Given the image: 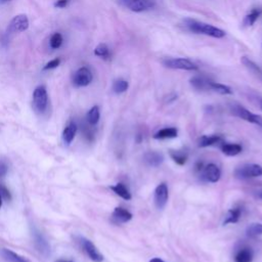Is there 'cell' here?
I'll use <instances>...</instances> for the list:
<instances>
[{
	"label": "cell",
	"mask_w": 262,
	"mask_h": 262,
	"mask_svg": "<svg viewBox=\"0 0 262 262\" xmlns=\"http://www.w3.org/2000/svg\"><path fill=\"white\" fill-rule=\"evenodd\" d=\"M181 26L185 31H188L193 34L210 36L213 38H223L225 36V32L223 30L210 24L199 21L192 18H184L182 20Z\"/></svg>",
	"instance_id": "1"
},
{
	"label": "cell",
	"mask_w": 262,
	"mask_h": 262,
	"mask_svg": "<svg viewBox=\"0 0 262 262\" xmlns=\"http://www.w3.org/2000/svg\"><path fill=\"white\" fill-rule=\"evenodd\" d=\"M162 63L172 70H185V71H196L198 64L192 60L184 57H167L162 60Z\"/></svg>",
	"instance_id": "2"
},
{
	"label": "cell",
	"mask_w": 262,
	"mask_h": 262,
	"mask_svg": "<svg viewBox=\"0 0 262 262\" xmlns=\"http://www.w3.org/2000/svg\"><path fill=\"white\" fill-rule=\"evenodd\" d=\"M230 111L235 117H238L242 120L262 127V117L250 112L245 106L237 103H233L230 105Z\"/></svg>",
	"instance_id": "3"
},
{
	"label": "cell",
	"mask_w": 262,
	"mask_h": 262,
	"mask_svg": "<svg viewBox=\"0 0 262 262\" xmlns=\"http://www.w3.org/2000/svg\"><path fill=\"white\" fill-rule=\"evenodd\" d=\"M124 8L133 12H143L155 7V0H118Z\"/></svg>",
	"instance_id": "4"
},
{
	"label": "cell",
	"mask_w": 262,
	"mask_h": 262,
	"mask_svg": "<svg viewBox=\"0 0 262 262\" xmlns=\"http://www.w3.org/2000/svg\"><path fill=\"white\" fill-rule=\"evenodd\" d=\"M48 105V95L45 86L40 85L33 92V106L38 114H43Z\"/></svg>",
	"instance_id": "5"
},
{
	"label": "cell",
	"mask_w": 262,
	"mask_h": 262,
	"mask_svg": "<svg viewBox=\"0 0 262 262\" xmlns=\"http://www.w3.org/2000/svg\"><path fill=\"white\" fill-rule=\"evenodd\" d=\"M234 176L238 179H249L262 176V166L258 164H245L234 170Z\"/></svg>",
	"instance_id": "6"
},
{
	"label": "cell",
	"mask_w": 262,
	"mask_h": 262,
	"mask_svg": "<svg viewBox=\"0 0 262 262\" xmlns=\"http://www.w3.org/2000/svg\"><path fill=\"white\" fill-rule=\"evenodd\" d=\"M78 243L80 244V246L83 249V251L85 252V254L93 262H102L103 256L100 254V252L97 250V248L94 246V244L91 241H89L83 236H79Z\"/></svg>",
	"instance_id": "7"
},
{
	"label": "cell",
	"mask_w": 262,
	"mask_h": 262,
	"mask_svg": "<svg viewBox=\"0 0 262 262\" xmlns=\"http://www.w3.org/2000/svg\"><path fill=\"white\" fill-rule=\"evenodd\" d=\"M92 72L87 67H82L75 72L73 76V84L76 87H85L92 82Z\"/></svg>",
	"instance_id": "8"
},
{
	"label": "cell",
	"mask_w": 262,
	"mask_h": 262,
	"mask_svg": "<svg viewBox=\"0 0 262 262\" xmlns=\"http://www.w3.org/2000/svg\"><path fill=\"white\" fill-rule=\"evenodd\" d=\"M201 177L204 181L215 183V182L219 181V179L221 177V171L217 165L211 163V164H208L207 166H205L204 168H202Z\"/></svg>",
	"instance_id": "9"
},
{
	"label": "cell",
	"mask_w": 262,
	"mask_h": 262,
	"mask_svg": "<svg viewBox=\"0 0 262 262\" xmlns=\"http://www.w3.org/2000/svg\"><path fill=\"white\" fill-rule=\"evenodd\" d=\"M168 198H169L168 186L165 182H162L156 187L154 192V202L156 207L158 209H163L168 202Z\"/></svg>",
	"instance_id": "10"
},
{
	"label": "cell",
	"mask_w": 262,
	"mask_h": 262,
	"mask_svg": "<svg viewBox=\"0 0 262 262\" xmlns=\"http://www.w3.org/2000/svg\"><path fill=\"white\" fill-rule=\"evenodd\" d=\"M29 28V18L26 14L15 15L9 23V31L11 33H20Z\"/></svg>",
	"instance_id": "11"
},
{
	"label": "cell",
	"mask_w": 262,
	"mask_h": 262,
	"mask_svg": "<svg viewBox=\"0 0 262 262\" xmlns=\"http://www.w3.org/2000/svg\"><path fill=\"white\" fill-rule=\"evenodd\" d=\"M132 219V214L122 207H116L111 215V220L115 224H123Z\"/></svg>",
	"instance_id": "12"
},
{
	"label": "cell",
	"mask_w": 262,
	"mask_h": 262,
	"mask_svg": "<svg viewBox=\"0 0 262 262\" xmlns=\"http://www.w3.org/2000/svg\"><path fill=\"white\" fill-rule=\"evenodd\" d=\"M34 244L36 249L43 255V256H47L50 253V247L46 241V238L43 236V234L38 231L37 229L34 230Z\"/></svg>",
	"instance_id": "13"
},
{
	"label": "cell",
	"mask_w": 262,
	"mask_h": 262,
	"mask_svg": "<svg viewBox=\"0 0 262 262\" xmlns=\"http://www.w3.org/2000/svg\"><path fill=\"white\" fill-rule=\"evenodd\" d=\"M223 142V138L221 135L212 134V135H203L198 140V145L200 147H207L215 144H220Z\"/></svg>",
	"instance_id": "14"
},
{
	"label": "cell",
	"mask_w": 262,
	"mask_h": 262,
	"mask_svg": "<svg viewBox=\"0 0 262 262\" xmlns=\"http://www.w3.org/2000/svg\"><path fill=\"white\" fill-rule=\"evenodd\" d=\"M143 161L147 166L159 167L164 162V156L158 151H147L143 156Z\"/></svg>",
	"instance_id": "15"
},
{
	"label": "cell",
	"mask_w": 262,
	"mask_h": 262,
	"mask_svg": "<svg viewBox=\"0 0 262 262\" xmlns=\"http://www.w3.org/2000/svg\"><path fill=\"white\" fill-rule=\"evenodd\" d=\"M241 61L250 73H252L255 77H257L259 80L262 81V70L257 63H255L252 59H250L247 56H243Z\"/></svg>",
	"instance_id": "16"
},
{
	"label": "cell",
	"mask_w": 262,
	"mask_h": 262,
	"mask_svg": "<svg viewBox=\"0 0 262 262\" xmlns=\"http://www.w3.org/2000/svg\"><path fill=\"white\" fill-rule=\"evenodd\" d=\"M77 129H78L77 124L74 121H71L66 126V128L62 131V140L66 144H70L74 140L77 133Z\"/></svg>",
	"instance_id": "17"
},
{
	"label": "cell",
	"mask_w": 262,
	"mask_h": 262,
	"mask_svg": "<svg viewBox=\"0 0 262 262\" xmlns=\"http://www.w3.org/2000/svg\"><path fill=\"white\" fill-rule=\"evenodd\" d=\"M211 79H208L203 76H194L189 80L190 85L200 91H207L209 90V83Z\"/></svg>",
	"instance_id": "18"
},
{
	"label": "cell",
	"mask_w": 262,
	"mask_h": 262,
	"mask_svg": "<svg viewBox=\"0 0 262 262\" xmlns=\"http://www.w3.org/2000/svg\"><path fill=\"white\" fill-rule=\"evenodd\" d=\"M220 148L224 155L229 157L238 155L243 149L242 145H239L238 143H229V142L220 143Z\"/></svg>",
	"instance_id": "19"
},
{
	"label": "cell",
	"mask_w": 262,
	"mask_h": 262,
	"mask_svg": "<svg viewBox=\"0 0 262 262\" xmlns=\"http://www.w3.org/2000/svg\"><path fill=\"white\" fill-rule=\"evenodd\" d=\"M178 135V131L174 127H167L159 130L154 134L155 139H170V138H175Z\"/></svg>",
	"instance_id": "20"
},
{
	"label": "cell",
	"mask_w": 262,
	"mask_h": 262,
	"mask_svg": "<svg viewBox=\"0 0 262 262\" xmlns=\"http://www.w3.org/2000/svg\"><path fill=\"white\" fill-rule=\"evenodd\" d=\"M254 254L251 248H242L236 252L234 262H252Z\"/></svg>",
	"instance_id": "21"
},
{
	"label": "cell",
	"mask_w": 262,
	"mask_h": 262,
	"mask_svg": "<svg viewBox=\"0 0 262 262\" xmlns=\"http://www.w3.org/2000/svg\"><path fill=\"white\" fill-rule=\"evenodd\" d=\"M209 90L211 91H214V92H217L219 94H222V95H227V94H232V90L229 86L227 85H224L222 83H218V82H215L213 80H210V83H209Z\"/></svg>",
	"instance_id": "22"
},
{
	"label": "cell",
	"mask_w": 262,
	"mask_h": 262,
	"mask_svg": "<svg viewBox=\"0 0 262 262\" xmlns=\"http://www.w3.org/2000/svg\"><path fill=\"white\" fill-rule=\"evenodd\" d=\"M111 189L117 194V195H119L120 198H122V199H124V200H126V201H129V200H131V193H130V191H129V189L126 187V185L125 184H123V183H121V182H119V183H117V184H115V185H112L111 186Z\"/></svg>",
	"instance_id": "23"
},
{
	"label": "cell",
	"mask_w": 262,
	"mask_h": 262,
	"mask_svg": "<svg viewBox=\"0 0 262 262\" xmlns=\"http://www.w3.org/2000/svg\"><path fill=\"white\" fill-rule=\"evenodd\" d=\"M242 215V209L239 207H235V208H231L228 210L227 212V216L223 222V225H227V224H233L236 223L239 220V217Z\"/></svg>",
	"instance_id": "24"
},
{
	"label": "cell",
	"mask_w": 262,
	"mask_h": 262,
	"mask_svg": "<svg viewBox=\"0 0 262 262\" xmlns=\"http://www.w3.org/2000/svg\"><path fill=\"white\" fill-rule=\"evenodd\" d=\"M1 255L7 262H29L27 259L9 249H2Z\"/></svg>",
	"instance_id": "25"
},
{
	"label": "cell",
	"mask_w": 262,
	"mask_h": 262,
	"mask_svg": "<svg viewBox=\"0 0 262 262\" xmlns=\"http://www.w3.org/2000/svg\"><path fill=\"white\" fill-rule=\"evenodd\" d=\"M261 13H262V9H260V8H253L245 16V18L243 20L244 27H251V26H253L256 23V20L259 18V16L261 15Z\"/></svg>",
	"instance_id": "26"
},
{
	"label": "cell",
	"mask_w": 262,
	"mask_h": 262,
	"mask_svg": "<svg viewBox=\"0 0 262 262\" xmlns=\"http://www.w3.org/2000/svg\"><path fill=\"white\" fill-rule=\"evenodd\" d=\"M99 118H100V112H99V107L97 105H94L92 106L87 115H86V122L91 125V126H95L98 121H99Z\"/></svg>",
	"instance_id": "27"
},
{
	"label": "cell",
	"mask_w": 262,
	"mask_h": 262,
	"mask_svg": "<svg viewBox=\"0 0 262 262\" xmlns=\"http://www.w3.org/2000/svg\"><path fill=\"white\" fill-rule=\"evenodd\" d=\"M169 155L171 157V159L177 164V165H184L187 161V154L183 150H170Z\"/></svg>",
	"instance_id": "28"
},
{
	"label": "cell",
	"mask_w": 262,
	"mask_h": 262,
	"mask_svg": "<svg viewBox=\"0 0 262 262\" xmlns=\"http://www.w3.org/2000/svg\"><path fill=\"white\" fill-rule=\"evenodd\" d=\"M246 233L248 236H258L262 234V223L254 222L247 226Z\"/></svg>",
	"instance_id": "29"
},
{
	"label": "cell",
	"mask_w": 262,
	"mask_h": 262,
	"mask_svg": "<svg viewBox=\"0 0 262 262\" xmlns=\"http://www.w3.org/2000/svg\"><path fill=\"white\" fill-rule=\"evenodd\" d=\"M129 87V83L124 79H117L113 83V91L117 94H121L125 92Z\"/></svg>",
	"instance_id": "30"
},
{
	"label": "cell",
	"mask_w": 262,
	"mask_h": 262,
	"mask_svg": "<svg viewBox=\"0 0 262 262\" xmlns=\"http://www.w3.org/2000/svg\"><path fill=\"white\" fill-rule=\"evenodd\" d=\"M94 54L98 57H101L103 59H107L110 56H111V53H110V49L108 47L103 44V43H100L98 44L95 48H94Z\"/></svg>",
	"instance_id": "31"
},
{
	"label": "cell",
	"mask_w": 262,
	"mask_h": 262,
	"mask_svg": "<svg viewBox=\"0 0 262 262\" xmlns=\"http://www.w3.org/2000/svg\"><path fill=\"white\" fill-rule=\"evenodd\" d=\"M62 41H63V39H62L61 34H60V33H54V34L51 36L50 41H49L50 47H51L52 49H57V48H59V47L61 46Z\"/></svg>",
	"instance_id": "32"
},
{
	"label": "cell",
	"mask_w": 262,
	"mask_h": 262,
	"mask_svg": "<svg viewBox=\"0 0 262 262\" xmlns=\"http://www.w3.org/2000/svg\"><path fill=\"white\" fill-rule=\"evenodd\" d=\"M59 63H60V58H54V59H51L50 61H48L45 66H44V68H43V70H45V71H47V70H52V69H55V68H57L58 66H59Z\"/></svg>",
	"instance_id": "33"
},
{
	"label": "cell",
	"mask_w": 262,
	"mask_h": 262,
	"mask_svg": "<svg viewBox=\"0 0 262 262\" xmlns=\"http://www.w3.org/2000/svg\"><path fill=\"white\" fill-rule=\"evenodd\" d=\"M0 195L6 200V201H10L11 200V194L8 190L7 187H5L4 185H0Z\"/></svg>",
	"instance_id": "34"
},
{
	"label": "cell",
	"mask_w": 262,
	"mask_h": 262,
	"mask_svg": "<svg viewBox=\"0 0 262 262\" xmlns=\"http://www.w3.org/2000/svg\"><path fill=\"white\" fill-rule=\"evenodd\" d=\"M8 171V166L4 161H0V177H3L6 175Z\"/></svg>",
	"instance_id": "35"
},
{
	"label": "cell",
	"mask_w": 262,
	"mask_h": 262,
	"mask_svg": "<svg viewBox=\"0 0 262 262\" xmlns=\"http://www.w3.org/2000/svg\"><path fill=\"white\" fill-rule=\"evenodd\" d=\"M68 3H69V0H57L54 3V7L63 8V7H66L68 5Z\"/></svg>",
	"instance_id": "36"
},
{
	"label": "cell",
	"mask_w": 262,
	"mask_h": 262,
	"mask_svg": "<svg viewBox=\"0 0 262 262\" xmlns=\"http://www.w3.org/2000/svg\"><path fill=\"white\" fill-rule=\"evenodd\" d=\"M253 195L256 200H260L262 201V188H259V189H256L253 191Z\"/></svg>",
	"instance_id": "37"
},
{
	"label": "cell",
	"mask_w": 262,
	"mask_h": 262,
	"mask_svg": "<svg viewBox=\"0 0 262 262\" xmlns=\"http://www.w3.org/2000/svg\"><path fill=\"white\" fill-rule=\"evenodd\" d=\"M149 262H165V261H163V260L160 259V258H152V259L149 260Z\"/></svg>",
	"instance_id": "38"
},
{
	"label": "cell",
	"mask_w": 262,
	"mask_h": 262,
	"mask_svg": "<svg viewBox=\"0 0 262 262\" xmlns=\"http://www.w3.org/2000/svg\"><path fill=\"white\" fill-rule=\"evenodd\" d=\"M55 262H73V261H71V260H64V259H58V260H56Z\"/></svg>",
	"instance_id": "39"
},
{
	"label": "cell",
	"mask_w": 262,
	"mask_h": 262,
	"mask_svg": "<svg viewBox=\"0 0 262 262\" xmlns=\"http://www.w3.org/2000/svg\"><path fill=\"white\" fill-rule=\"evenodd\" d=\"M259 106H260V108L262 110V98L259 99Z\"/></svg>",
	"instance_id": "40"
},
{
	"label": "cell",
	"mask_w": 262,
	"mask_h": 262,
	"mask_svg": "<svg viewBox=\"0 0 262 262\" xmlns=\"http://www.w3.org/2000/svg\"><path fill=\"white\" fill-rule=\"evenodd\" d=\"M1 206H2V196L0 195V208H1Z\"/></svg>",
	"instance_id": "41"
},
{
	"label": "cell",
	"mask_w": 262,
	"mask_h": 262,
	"mask_svg": "<svg viewBox=\"0 0 262 262\" xmlns=\"http://www.w3.org/2000/svg\"><path fill=\"white\" fill-rule=\"evenodd\" d=\"M3 1H9V0H3Z\"/></svg>",
	"instance_id": "42"
}]
</instances>
